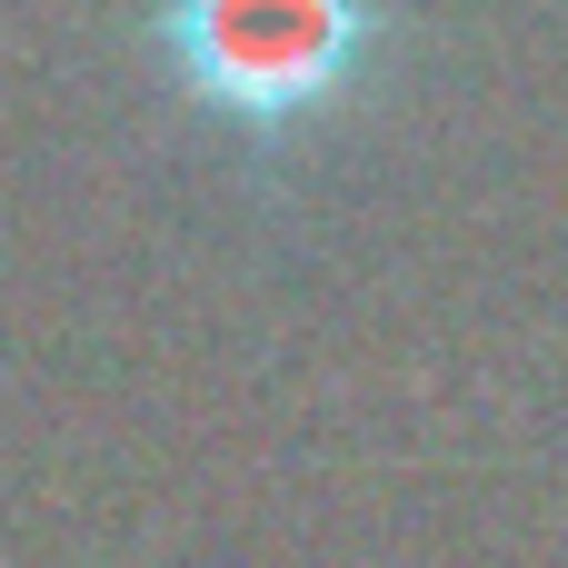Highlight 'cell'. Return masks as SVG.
<instances>
[{
  "mask_svg": "<svg viewBox=\"0 0 568 568\" xmlns=\"http://www.w3.org/2000/svg\"><path fill=\"white\" fill-rule=\"evenodd\" d=\"M379 50V0H160L170 80L230 130L320 120Z\"/></svg>",
  "mask_w": 568,
  "mask_h": 568,
  "instance_id": "cell-1",
  "label": "cell"
}]
</instances>
